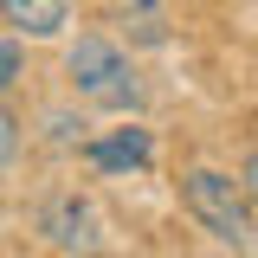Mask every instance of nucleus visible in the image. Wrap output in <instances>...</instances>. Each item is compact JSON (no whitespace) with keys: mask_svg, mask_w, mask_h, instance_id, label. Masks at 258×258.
Segmentation results:
<instances>
[{"mask_svg":"<svg viewBox=\"0 0 258 258\" xmlns=\"http://www.w3.org/2000/svg\"><path fill=\"white\" fill-rule=\"evenodd\" d=\"M13 161H20V116L0 97V174H13Z\"/></svg>","mask_w":258,"mask_h":258,"instance_id":"7","label":"nucleus"},{"mask_svg":"<svg viewBox=\"0 0 258 258\" xmlns=\"http://www.w3.org/2000/svg\"><path fill=\"white\" fill-rule=\"evenodd\" d=\"M64 78H71V91L97 103V110H142V78H136V64L116 39H103V32H84L71 52H64Z\"/></svg>","mask_w":258,"mask_h":258,"instance_id":"1","label":"nucleus"},{"mask_svg":"<svg viewBox=\"0 0 258 258\" xmlns=\"http://www.w3.org/2000/svg\"><path fill=\"white\" fill-rule=\"evenodd\" d=\"M181 207H187L220 245H232V252L252 245V200H245V187H239L232 174H220V168H187V174H181Z\"/></svg>","mask_w":258,"mask_h":258,"instance_id":"2","label":"nucleus"},{"mask_svg":"<svg viewBox=\"0 0 258 258\" xmlns=\"http://www.w3.org/2000/svg\"><path fill=\"white\" fill-rule=\"evenodd\" d=\"M20 71H26V64H20V45H13V39H0V91H7V84H20Z\"/></svg>","mask_w":258,"mask_h":258,"instance_id":"8","label":"nucleus"},{"mask_svg":"<svg viewBox=\"0 0 258 258\" xmlns=\"http://www.w3.org/2000/svg\"><path fill=\"white\" fill-rule=\"evenodd\" d=\"M0 20L20 39H58L71 20V0H0Z\"/></svg>","mask_w":258,"mask_h":258,"instance_id":"5","label":"nucleus"},{"mask_svg":"<svg viewBox=\"0 0 258 258\" xmlns=\"http://www.w3.org/2000/svg\"><path fill=\"white\" fill-rule=\"evenodd\" d=\"M39 239L58 245V252H71V258L103 252V213H97V200L78 194V187H52L39 200Z\"/></svg>","mask_w":258,"mask_h":258,"instance_id":"3","label":"nucleus"},{"mask_svg":"<svg viewBox=\"0 0 258 258\" xmlns=\"http://www.w3.org/2000/svg\"><path fill=\"white\" fill-rule=\"evenodd\" d=\"M239 187H245V200H252V207H258V149H252V155H245V168H239Z\"/></svg>","mask_w":258,"mask_h":258,"instance_id":"9","label":"nucleus"},{"mask_svg":"<svg viewBox=\"0 0 258 258\" xmlns=\"http://www.w3.org/2000/svg\"><path fill=\"white\" fill-rule=\"evenodd\" d=\"M123 32L136 45H168V7L161 0H123Z\"/></svg>","mask_w":258,"mask_h":258,"instance_id":"6","label":"nucleus"},{"mask_svg":"<svg viewBox=\"0 0 258 258\" xmlns=\"http://www.w3.org/2000/svg\"><path fill=\"white\" fill-rule=\"evenodd\" d=\"M84 161H91L97 174L149 168V161H155V142H149V129H110V136H91V142H84Z\"/></svg>","mask_w":258,"mask_h":258,"instance_id":"4","label":"nucleus"}]
</instances>
